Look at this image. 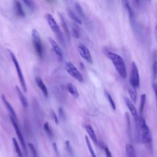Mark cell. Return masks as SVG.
<instances>
[{"mask_svg": "<svg viewBox=\"0 0 157 157\" xmlns=\"http://www.w3.org/2000/svg\"><path fill=\"white\" fill-rule=\"evenodd\" d=\"M106 55H107L109 58L112 61L118 74L122 78H126V67L123 58L119 55L111 52H107L106 53Z\"/></svg>", "mask_w": 157, "mask_h": 157, "instance_id": "obj_1", "label": "cell"}, {"mask_svg": "<svg viewBox=\"0 0 157 157\" xmlns=\"http://www.w3.org/2000/svg\"><path fill=\"white\" fill-rule=\"evenodd\" d=\"M140 117L139 128L141 131V139L142 142L147 146V147L151 150L152 149V137L148 125L146 123L145 119L142 115Z\"/></svg>", "mask_w": 157, "mask_h": 157, "instance_id": "obj_2", "label": "cell"}, {"mask_svg": "<svg viewBox=\"0 0 157 157\" xmlns=\"http://www.w3.org/2000/svg\"><path fill=\"white\" fill-rule=\"evenodd\" d=\"M45 20H46L48 26H50V29L54 33V34H55V36L57 37L58 40H59V42L63 45L64 46L65 43H64V36L63 34V33L61 31V29H60L59 26L57 24V23L55 21V20L53 18V17L50 13H47L45 15Z\"/></svg>", "mask_w": 157, "mask_h": 157, "instance_id": "obj_3", "label": "cell"}, {"mask_svg": "<svg viewBox=\"0 0 157 157\" xmlns=\"http://www.w3.org/2000/svg\"><path fill=\"white\" fill-rule=\"evenodd\" d=\"M31 37L33 39V43L34 45V47L37 55L40 58L42 59L43 55H44V48H43L39 33L36 29H32Z\"/></svg>", "mask_w": 157, "mask_h": 157, "instance_id": "obj_4", "label": "cell"}, {"mask_svg": "<svg viewBox=\"0 0 157 157\" xmlns=\"http://www.w3.org/2000/svg\"><path fill=\"white\" fill-rule=\"evenodd\" d=\"M9 52L10 56V58L12 59V62L14 64V66H15V70H16V72L17 73V75H18V79H19L21 86L22 88V90H23V91L25 93H26L27 92V87H26L25 77L23 76V72L21 71V67L20 66L19 63H18L16 56L13 54V53L11 50H9Z\"/></svg>", "mask_w": 157, "mask_h": 157, "instance_id": "obj_5", "label": "cell"}, {"mask_svg": "<svg viewBox=\"0 0 157 157\" xmlns=\"http://www.w3.org/2000/svg\"><path fill=\"white\" fill-rule=\"evenodd\" d=\"M129 83L134 89L138 88L140 85V77L139 71L135 62H132L129 75Z\"/></svg>", "mask_w": 157, "mask_h": 157, "instance_id": "obj_6", "label": "cell"}, {"mask_svg": "<svg viewBox=\"0 0 157 157\" xmlns=\"http://www.w3.org/2000/svg\"><path fill=\"white\" fill-rule=\"evenodd\" d=\"M65 69L69 75L75 78L76 80L79 82H83V77L82 74L72 63L66 62L65 64Z\"/></svg>", "mask_w": 157, "mask_h": 157, "instance_id": "obj_7", "label": "cell"}, {"mask_svg": "<svg viewBox=\"0 0 157 157\" xmlns=\"http://www.w3.org/2000/svg\"><path fill=\"white\" fill-rule=\"evenodd\" d=\"M124 102L126 105V106L128 107V109L129 110L130 112L131 113L132 115L134 117V121H135V124H136V127L138 131H139L140 128H139V121H140V117L139 115L137 112V110L136 108V107L134 106V105L133 104V103L132 102V101L128 99L126 97L124 98Z\"/></svg>", "mask_w": 157, "mask_h": 157, "instance_id": "obj_8", "label": "cell"}, {"mask_svg": "<svg viewBox=\"0 0 157 157\" xmlns=\"http://www.w3.org/2000/svg\"><path fill=\"white\" fill-rule=\"evenodd\" d=\"M10 120H11V122L12 123V125L14 128V129H15V131L16 132V134L18 137V139L19 140V142L20 143V145L22 147V149L23 150V151L25 153V154L26 155V156H28V151H27V147H26V143L25 142V139H24V137L22 135V133L19 128V126L17 123V121L13 119L12 117H10Z\"/></svg>", "mask_w": 157, "mask_h": 157, "instance_id": "obj_9", "label": "cell"}, {"mask_svg": "<svg viewBox=\"0 0 157 157\" xmlns=\"http://www.w3.org/2000/svg\"><path fill=\"white\" fill-rule=\"evenodd\" d=\"M77 50L79 55L86 61L90 63H93L92 56L88 48L83 44H80L77 47Z\"/></svg>", "mask_w": 157, "mask_h": 157, "instance_id": "obj_10", "label": "cell"}, {"mask_svg": "<svg viewBox=\"0 0 157 157\" xmlns=\"http://www.w3.org/2000/svg\"><path fill=\"white\" fill-rule=\"evenodd\" d=\"M123 7H124V9H126L129 20H130V22L131 23V25L132 26V27L134 28H135L136 27V20H135V16H134V13L133 10H132V8L130 6L129 4V2L128 1H121Z\"/></svg>", "mask_w": 157, "mask_h": 157, "instance_id": "obj_11", "label": "cell"}, {"mask_svg": "<svg viewBox=\"0 0 157 157\" xmlns=\"http://www.w3.org/2000/svg\"><path fill=\"white\" fill-rule=\"evenodd\" d=\"M48 40H49V43H50V45L52 46L53 50L54 51L58 59H59V61H62L63 59V52H62V50H61L60 47L56 43V42L52 38H48Z\"/></svg>", "mask_w": 157, "mask_h": 157, "instance_id": "obj_12", "label": "cell"}, {"mask_svg": "<svg viewBox=\"0 0 157 157\" xmlns=\"http://www.w3.org/2000/svg\"><path fill=\"white\" fill-rule=\"evenodd\" d=\"M1 99H2V101L5 105V107H6V109H7V110L9 111V112L10 113V117H12L13 119H15L16 121H17V115H16V113L14 110V109H13L12 106L10 105V104L9 103V102L6 99L5 96L4 94H2L1 96Z\"/></svg>", "mask_w": 157, "mask_h": 157, "instance_id": "obj_13", "label": "cell"}, {"mask_svg": "<svg viewBox=\"0 0 157 157\" xmlns=\"http://www.w3.org/2000/svg\"><path fill=\"white\" fill-rule=\"evenodd\" d=\"M35 82L37 84V85L38 86V87L40 88V90L42 91V92L43 93L44 95L47 98L48 97V90L47 88V86H45V83H44L43 80H42V78L40 77H36L35 78Z\"/></svg>", "mask_w": 157, "mask_h": 157, "instance_id": "obj_14", "label": "cell"}, {"mask_svg": "<svg viewBox=\"0 0 157 157\" xmlns=\"http://www.w3.org/2000/svg\"><path fill=\"white\" fill-rule=\"evenodd\" d=\"M85 128V129H86L89 137H90V139L93 140V142L96 145H98V140H97L96 135L95 134V132H94L93 127L90 124H86Z\"/></svg>", "mask_w": 157, "mask_h": 157, "instance_id": "obj_15", "label": "cell"}, {"mask_svg": "<svg viewBox=\"0 0 157 157\" xmlns=\"http://www.w3.org/2000/svg\"><path fill=\"white\" fill-rule=\"evenodd\" d=\"M15 90H16V91H17V95L19 98V99L21 103V105L25 107V108H26L28 107V101L26 98V97L24 96V94H23L22 91H21V90L19 88V87L18 86H15Z\"/></svg>", "mask_w": 157, "mask_h": 157, "instance_id": "obj_16", "label": "cell"}, {"mask_svg": "<svg viewBox=\"0 0 157 157\" xmlns=\"http://www.w3.org/2000/svg\"><path fill=\"white\" fill-rule=\"evenodd\" d=\"M14 9L15 13L18 16L20 17H24L25 16V13L23 9L21 4L19 1H14Z\"/></svg>", "mask_w": 157, "mask_h": 157, "instance_id": "obj_17", "label": "cell"}, {"mask_svg": "<svg viewBox=\"0 0 157 157\" xmlns=\"http://www.w3.org/2000/svg\"><path fill=\"white\" fill-rule=\"evenodd\" d=\"M66 89L68 91V92L70 93V94L73 96L74 98L77 99L79 96L78 91L77 89V88L72 83H68L66 85Z\"/></svg>", "mask_w": 157, "mask_h": 157, "instance_id": "obj_18", "label": "cell"}, {"mask_svg": "<svg viewBox=\"0 0 157 157\" xmlns=\"http://www.w3.org/2000/svg\"><path fill=\"white\" fill-rule=\"evenodd\" d=\"M59 19H60V21H61V25L63 26V28L64 29V33L66 34V37L67 38V40H70V32H69V30L68 29V27H67V23L65 21V19L64 18V17L63 16V15L61 13H59Z\"/></svg>", "mask_w": 157, "mask_h": 157, "instance_id": "obj_19", "label": "cell"}, {"mask_svg": "<svg viewBox=\"0 0 157 157\" xmlns=\"http://www.w3.org/2000/svg\"><path fill=\"white\" fill-rule=\"evenodd\" d=\"M67 15L70 18H71L73 21H74L76 23L78 24V25H81L82 24V20L80 18V17L75 13L72 10L70 9H67Z\"/></svg>", "mask_w": 157, "mask_h": 157, "instance_id": "obj_20", "label": "cell"}, {"mask_svg": "<svg viewBox=\"0 0 157 157\" xmlns=\"http://www.w3.org/2000/svg\"><path fill=\"white\" fill-rule=\"evenodd\" d=\"M153 78L155 79L156 77V72H157V51L155 50L153 53Z\"/></svg>", "mask_w": 157, "mask_h": 157, "instance_id": "obj_21", "label": "cell"}, {"mask_svg": "<svg viewBox=\"0 0 157 157\" xmlns=\"http://www.w3.org/2000/svg\"><path fill=\"white\" fill-rule=\"evenodd\" d=\"M125 150L127 157H136V152L133 146L131 144H126Z\"/></svg>", "mask_w": 157, "mask_h": 157, "instance_id": "obj_22", "label": "cell"}, {"mask_svg": "<svg viewBox=\"0 0 157 157\" xmlns=\"http://www.w3.org/2000/svg\"><path fill=\"white\" fill-rule=\"evenodd\" d=\"M128 91L131 98V101L132 103H136L137 101V92L136 89L133 88L131 86L128 87Z\"/></svg>", "mask_w": 157, "mask_h": 157, "instance_id": "obj_23", "label": "cell"}, {"mask_svg": "<svg viewBox=\"0 0 157 157\" xmlns=\"http://www.w3.org/2000/svg\"><path fill=\"white\" fill-rule=\"evenodd\" d=\"M146 101V94H142L140 95V105H139V116L142 115V113L144 112L145 104Z\"/></svg>", "mask_w": 157, "mask_h": 157, "instance_id": "obj_24", "label": "cell"}, {"mask_svg": "<svg viewBox=\"0 0 157 157\" xmlns=\"http://www.w3.org/2000/svg\"><path fill=\"white\" fill-rule=\"evenodd\" d=\"M12 142H13V147H14V148H15V150L17 154V156L18 157H24L22 153H21V149H20V147L18 145V143L17 142V140H16V139L15 137H13L12 138Z\"/></svg>", "mask_w": 157, "mask_h": 157, "instance_id": "obj_25", "label": "cell"}, {"mask_svg": "<svg viewBox=\"0 0 157 157\" xmlns=\"http://www.w3.org/2000/svg\"><path fill=\"white\" fill-rule=\"evenodd\" d=\"M85 142H86L87 147H88V150H89V151H90V153L91 156H92V157H96V154H95V153H94V150H93V147H92V145H91V142H90V140L88 137L87 136H85Z\"/></svg>", "mask_w": 157, "mask_h": 157, "instance_id": "obj_26", "label": "cell"}, {"mask_svg": "<svg viewBox=\"0 0 157 157\" xmlns=\"http://www.w3.org/2000/svg\"><path fill=\"white\" fill-rule=\"evenodd\" d=\"M104 92H105V96H106V98H107V101H109V104H110V105L112 109H113V110H115V109H116L115 104V102H114V101H113V99L112 96L110 95V94L107 91L105 90Z\"/></svg>", "mask_w": 157, "mask_h": 157, "instance_id": "obj_27", "label": "cell"}, {"mask_svg": "<svg viewBox=\"0 0 157 157\" xmlns=\"http://www.w3.org/2000/svg\"><path fill=\"white\" fill-rule=\"evenodd\" d=\"M44 129L45 131L46 134H47V136L50 137V138H53V134L52 132V130L49 125L48 122H45L44 124Z\"/></svg>", "mask_w": 157, "mask_h": 157, "instance_id": "obj_28", "label": "cell"}, {"mask_svg": "<svg viewBox=\"0 0 157 157\" xmlns=\"http://www.w3.org/2000/svg\"><path fill=\"white\" fill-rule=\"evenodd\" d=\"M74 7H75V10L77 11V14L79 15L81 17L85 18V13H84L83 10L82 6H80V4L78 2H76L75 3V4H74Z\"/></svg>", "mask_w": 157, "mask_h": 157, "instance_id": "obj_29", "label": "cell"}, {"mask_svg": "<svg viewBox=\"0 0 157 157\" xmlns=\"http://www.w3.org/2000/svg\"><path fill=\"white\" fill-rule=\"evenodd\" d=\"M23 2L25 4V6L31 11H33L35 9V3L33 1H29V0H24Z\"/></svg>", "mask_w": 157, "mask_h": 157, "instance_id": "obj_30", "label": "cell"}, {"mask_svg": "<svg viewBox=\"0 0 157 157\" xmlns=\"http://www.w3.org/2000/svg\"><path fill=\"white\" fill-rule=\"evenodd\" d=\"M125 118L126 121V125H127V129H128V132L129 133V137H131V123H130V118H129V115L128 112L125 113Z\"/></svg>", "mask_w": 157, "mask_h": 157, "instance_id": "obj_31", "label": "cell"}, {"mask_svg": "<svg viewBox=\"0 0 157 157\" xmlns=\"http://www.w3.org/2000/svg\"><path fill=\"white\" fill-rule=\"evenodd\" d=\"M28 147H29V149L31 150L33 157H39L38 155H37V150H36L35 147L34 146V145L33 144H31V143H29L28 144Z\"/></svg>", "mask_w": 157, "mask_h": 157, "instance_id": "obj_32", "label": "cell"}, {"mask_svg": "<svg viewBox=\"0 0 157 157\" xmlns=\"http://www.w3.org/2000/svg\"><path fill=\"white\" fill-rule=\"evenodd\" d=\"M65 144H66V148L67 150V151L72 155H73V151L72 150V148H71V146L70 145V143L67 140V141H66L65 142Z\"/></svg>", "mask_w": 157, "mask_h": 157, "instance_id": "obj_33", "label": "cell"}, {"mask_svg": "<svg viewBox=\"0 0 157 157\" xmlns=\"http://www.w3.org/2000/svg\"><path fill=\"white\" fill-rule=\"evenodd\" d=\"M72 35L73 36L76 38V39H78L79 37H80V34H79V32L77 30V28H72Z\"/></svg>", "mask_w": 157, "mask_h": 157, "instance_id": "obj_34", "label": "cell"}, {"mask_svg": "<svg viewBox=\"0 0 157 157\" xmlns=\"http://www.w3.org/2000/svg\"><path fill=\"white\" fill-rule=\"evenodd\" d=\"M103 148H104V151H105L106 157H112V154H111V152L110 151L109 148H108L107 146L104 145V147H103Z\"/></svg>", "mask_w": 157, "mask_h": 157, "instance_id": "obj_35", "label": "cell"}, {"mask_svg": "<svg viewBox=\"0 0 157 157\" xmlns=\"http://www.w3.org/2000/svg\"><path fill=\"white\" fill-rule=\"evenodd\" d=\"M51 115H52V117H53V120H54L55 123H56V124H58V117H57V116H56V114L55 113V112L53 110H52V112H51Z\"/></svg>", "mask_w": 157, "mask_h": 157, "instance_id": "obj_36", "label": "cell"}, {"mask_svg": "<svg viewBox=\"0 0 157 157\" xmlns=\"http://www.w3.org/2000/svg\"><path fill=\"white\" fill-rule=\"evenodd\" d=\"M153 88L155 92V97H156V107H157V83H153Z\"/></svg>", "mask_w": 157, "mask_h": 157, "instance_id": "obj_37", "label": "cell"}, {"mask_svg": "<svg viewBox=\"0 0 157 157\" xmlns=\"http://www.w3.org/2000/svg\"><path fill=\"white\" fill-rule=\"evenodd\" d=\"M59 114L60 117H61V118H63V119L65 118V113L63 111V109L61 107H60L59 109Z\"/></svg>", "mask_w": 157, "mask_h": 157, "instance_id": "obj_38", "label": "cell"}, {"mask_svg": "<svg viewBox=\"0 0 157 157\" xmlns=\"http://www.w3.org/2000/svg\"><path fill=\"white\" fill-rule=\"evenodd\" d=\"M155 33H156V40H157V24L155 26Z\"/></svg>", "mask_w": 157, "mask_h": 157, "instance_id": "obj_39", "label": "cell"}, {"mask_svg": "<svg viewBox=\"0 0 157 157\" xmlns=\"http://www.w3.org/2000/svg\"><path fill=\"white\" fill-rule=\"evenodd\" d=\"M156 78H157V72H156Z\"/></svg>", "mask_w": 157, "mask_h": 157, "instance_id": "obj_40", "label": "cell"}]
</instances>
